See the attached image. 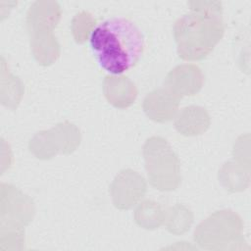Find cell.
Listing matches in <instances>:
<instances>
[{
	"label": "cell",
	"instance_id": "6da1fadb",
	"mask_svg": "<svg viewBox=\"0 0 251 251\" xmlns=\"http://www.w3.org/2000/svg\"><path fill=\"white\" fill-rule=\"evenodd\" d=\"M190 12L174 25L176 52L184 61H200L212 53L225 33L222 3L189 1Z\"/></svg>",
	"mask_w": 251,
	"mask_h": 251
},
{
	"label": "cell",
	"instance_id": "7a4b0ae2",
	"mask_svg": "<svg viewBox=\"0 0 251 251\" xmlns=\"http://www.w3.org/2000/svg\"><path fill=\"white\" fill-rule=\"evenodd\" d=\"M89 41L101 68L118 75L134 67L144 49L141 31L125 18L101 23L92 29Z\"/></svg>",
	"mask_w": 251,
	"mask_h": 251
},
{
	"label": "cell",
	"instance_id": "3957f363",
	"mask_svg": "<svg viewBox=\"0 0 251 251\" xmlns=\"http://www.w3.org/2000/svg\"><path fill=\"white\" fill-rule=\"evenodd\" d=\"M61 19V7L55 1H36L26 14V26L34 59L42 66L52 65L60 57V45L53 30Z\"/></svg>",
	"mask_w": 251,
	"mask_h": 251
},
{
	"label": "cell",
	"instance_id": "277c9868",
	"mask_svg": "<svg viewBox=\"0 0 251 251\" xmlns=\"http://www.w3.org/2000/svg\"><path fill=\"white\" fill-rule=\"evenodd\" d=\"M149 183L161 191H172L181 181L180 163L169 142L161 136L148 138L142 149Z\"/></svg>",
	"mask_w": 251,
	"mask_h": 251
},
{
	"label": "cell",
	"instance_id": "5b68a950",
	"mask_svg": "<svg viewBox=\"0 0 251 251\" xmlns=\"http://www.w3.org/2000/svg\"><path fill=\"white\" fill-rule=\"evenodd\" d=\"M80 143L77 127L69 122L57 125L50 130L40 131L29 141V151L38 159L47 160L57 153L69 154Z\"/></svg>",
	"mask_w": 251,
	"mask_h": 251
},
{
	"label": "cell",
	"instance_id": "8992f818",
	"mask_svg": "<svg viewBox=\"0 0 251 251\" xmlns=\"http://www.w3.org/2000/svg\"><path fill=\"white\" fill-rule=\"evenodd\" d=\"M242 222L232 211H218L203 221L194 231V239L202 247L208 244L233 243L240 236Z\"/></svg>",
	"mask_w": 251,
	"mask_h": 251
},
{
	"label": "cell",
	"instance_id": "52a82bcc",
	"mask_svg": "<svg viewBox=\"0 0 251 251\" xmlns=\"http://www.w3.org/2000/svg\"><path fill=\"white\" fill-rule=\"evenodd\" d=\"M146 189V181L140 174L131 169L122 170L110 186L113 204L119 210H128L144 196Z\"/></svg>",
	"mask_w": 251,
	"mask_h": 251
},
{
	"label": "cell",
	"instance_id": "ba28073f",
	"mask_svg": "<svg viewBox=\"0 0 251 251\" xmlns=\"http://www.w3.org/2000/svg\"><path fill=\"white\" fill-rule=\"evenodd\" d=\"M204 75L201 69L194 64H182L174 68L164 81V86L181 99L193 96L203 86Z\"/></svg>",
	"mask_w": 251,
	"mask_h": 251
},
{
	"label": "cell",
	"instance_id": "9c48e42d",
	"mask_svg": "<svg viewBox=\"0 0 251 251\" xmlns=\"http://www.w3.org/2000/svg\"><path fill=\"white\" fill-rule=\"evenodd\" d=\"M8 198L2 194V199L6 200L8 204L2 201V209H7L6 211H1V223L7 221L8 226L12 228H22L26 226L30 221H32L34 215V205L32 200L16 187L8 184Z\"/></svg>",
	"mask_w": 251,
	"mask_h": 251
},
{
	"label": "cell",
	"instance_id": "30bf717a",
	"mask_svg": "<svg viewBox=\"0 0 251 251\" xmlns=\"http://www.w3.org/2000/svg\"><path fill=\"white\" fill-rule=\"evenodd\" d=\"M179 98L166 87L158 88L146 95L143 100V111L156 123H167L177 113Z\"/></svg>",
	"mask_w": 251,
	"mask_h": 251
},
{
	"label": "cell",
	"instance_id": "8fae6325",
	"mask_svg": "<svg viewBox=\"0 0 251 251\" xmlns=\"http://www.w3.org/2000/svg\"><path fill=\"white\" fill-rule=\"evenodd\" d=\"M103 93L107 101L116 108L131 106L137 97L135 84L123 75H107L103 81Z\"/></svg>",
	"mask_w": 251,
	"mask_h": 251
},
{
	"label": "cell",
	"instance_id": "7c38bea8",
	"mask_svg": "<svg viewBox=\"0 0 251 251\" xmlns=\"http://www.w3.org/2000/svg\"><path fill=\"white\" fill-rule=\"evenodd\" d=\"M208 112L200 106L183 108L176 117L175 127L182 135L196 136L204 133L210 126Z\"/></svg>",
	"mask_w": 251,
	"mask_h": 251
},
{
	"label": "cell",
	"instance_id": "4fadbf2b",
	"mask_svg": "<svg viewBox=\"0 0 251 251\" xmlns=\"http://www.w3.org/2000/svg\"><path fill=\"white\" fill-rule=\"evenodd\" d=\"M164 219L165 211L159 203L153 200L141 202L134 213L135 223L145 229L158 228L164 223Z\"/></svg>",
	"mask_w": 251,
	"mask_h": 251
},
{
	"label": "cell",
	"instance_id": "5bb4252c",
	"mask_svg": "<svg viewBox=\"0 0 251 251\" xmlns=\"http://www.w3.org/2000/svg\"><path fill=\"white\" fill-rule=\"evenodd\" d=\"M193 222L191 211L181 204L170 207L165 212L164 224L166 228L174 234H182L186 232Z\"/></svg>",
	"mask_w": 251,
	"mask_h": 251
},
{
	"label": "cell",
	"instance_id": "9a60e30c",
	"mask_svg": "<svg viewBox=\"0 0 251 251\" xmlns=\"http://www.w3.org/2000/svg\"><path fill=\"white\" fill-rule=\"evenodd\" d=\"M219 179L222 184L228 190L234 192V179L239 191L245 189L249 183V173L244 172L243 167L233 163H226L219 172Z\"/></svg>",
	"mask_w": 251,
	"mask_h": 251
},
{
	"label": "cell",
	"instance_id": "2e32d148",
	"mask_svg": "<svg viewBox=\"0 0 251 251\" xmlns=\"http://www.w3.org/2000/svg\"><path fill=\"white\" fill-rule=\"evenodd\" d=\"M95 24V20L87 12H81L77 14L72 23V30L75 37V40L77 43H83L86 40V37Z\"/></svg>",
	"mask_w": 251,
	"mask_h": 251
}]
</instances>
